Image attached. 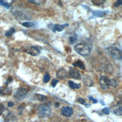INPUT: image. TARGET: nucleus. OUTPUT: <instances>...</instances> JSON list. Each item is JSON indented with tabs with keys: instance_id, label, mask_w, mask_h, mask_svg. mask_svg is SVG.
Here are the masks:
<instances>
[{
	"instance_id": "0eeeda50",
	"label": "nucleus",
	"mask_w": 122,
	"mask_h": 122,
	"mask_svg": "<svg viewBox=\"0 0 122 122\" xmlns=\"http://www.w3.org/2000/svg\"><path fill=\"white\" fill-rule=\"evenodd\" d=\"M5 122H15L16 121V116L11 112H8L6 116L4 117Z\"/></svg>"
},
{
	"instance_id": "1a4fd4ad",
	"label": "nucleus",
	"mask_w": 122,
	"mask_h": 122,
	"mask_svg": "<svg viewBox=\"0 0 122 122\" xmlns=\"http://www.w3.org/2000/svg\"><path fill=\"white\" fill-rule=\"evenodd\" d=\"M73 113L72 108L69 107V106H65L62 109V115L65 117H70Z\"/></svg>"
},
{
	"instance_id": "393cba45",
	"label": "nucleus",
	"mask_w": 122,
	"mask_h": 122,
	"mask_svg": "<svg viewBox=\"0 0 122 122\" xmlns=\"http://www.w3.org/2000/svg\"><path fill=\"white\" fill-rule=\"evenodd\" d=\"M5 111V106L2 103H0V115H1Z\"/></svg>"
},
{
	"instance_id": "c756f323",
	"label": "nucleus",
	"mask_w": 122,
	"mask_h": 122,
	"mask_svg": "<svg viewBox=\"0 0 122 122\" xmlns=\"http://www.w3.org/2000/svg\"><path fill=\"white\" fill-rule=\"evenodd\" d=\"M121 2H122V1H118V2H116V4L115 5V7H118V6H119L121 4Z\"/></svg>"
},
{
	"instance_id": "9b49d317",
	"label": "nucleus",
	"mask_w": 122,
	"mask_h": 122,
	"mask_svg": "<svg viewBox=\"0 0 122 122\" xmlns=\"http://www.w3.org/2000/svg\"><path fill=\"white\" fill-rule=\"evenodd\" d=\"M57 76L60 78V79H65L66 77H67V76H68V73H67V71L64 70V69H60L57 71Z\"/></svg>"
},
{
	"instance_id": "20e7f679",
	"label": "nucleus",
	"mask_w": 122,
	"mask_h": 122,
	"mask_svg": "<svg viewBox=\"0 0 122 122\" xmlns=\"http://www.w3.org/2000/svg\"><path fill=\"white\" fill-rule=\"evenodd\" d=\"M27 95V90L23 88H20L15 92L14 97L17 100H22L26 98Z\"/></svg>"
},
{
	"instance_id": "7c9ffc66",
	"label": "nucleus",
	"mask_w": 122,
	"mask_h": 122,
	"mask_svg": "<svg viewBox=\"0 0 122 122\" xmlns=\"http://www.w3.org/2000/svg\"><path fill=\"white\" fill-rule=\"evenodd\" d=\"M8 105L9 107H11V106H14V103H12V102H9V103H8Z\"/></svg>"
},
{
	"instance_id": "423d86ee",
	"label": "nucleus",
	"mask_w": 122,
	"mask_h": 122,
	"mask_svg": "<svg viewBox=\"0 0 122 122\" xmlns=\"http://www.w3.org/2000/svg\"><path fill=\"white\" fill-rule=\"evenodd\" d=\"M50 26H52V27H49V29H52L54 32H61L63 31V30L66 28V26H68L69 24H65V25H51L50 24L48 25Z\"/></svg>"
},
{
	"instance_id": "412c9836",
	"label": "nucleus",
	"mask_w": 122,
	"mask_h": 122,
	"mask_svg": "<svg viewBox=\"0 0 122 122\" xmlns=\"http://www.w3.org/2000/svg\"><path fill=\"white\" fill-rule=\"evenodd\" d=\"M0 5H1L5 6V7L7 8H9V7H10L9 3H8V2H6V1H2V0H0Z\"/></svg>"
},
{
	"instance_id": "dca6fc26",
	"label": "nucleus",
	"mask_w": 122,
	"mask_h": 122,
	"mask_svg": "<svg viewBox=\"0 0 122 122\" xmlns=\"http://www.w3.org/2000/svg\"><path fill=\"white\" fill-rule=\"evenodd\" d=\"M114 113L117 115H121V106L120 105L119 106V107H118V106H117L116 108L114 109Z\"/></svg>"
},
{
	"instance_id": "2eb2a0df",
	"label": "nucleus",
	"mask_w": 122,
	"mask_h": 122,
	"mask_svg": "<svg viewBox=\"0 0 122 122\" xmlns=\"http://www.w3.org/2000/svg\"><path fill=\"white\" fill-rule=\"evenodd\" d=\"M118 85V82L114 79H109V87H116V86Z\"/></svg>"
},
{
	"instance_id": "6e6552de",
	"label": "nucleus",
	"mask_w": 122,
	"mask_h": 122,
	"mask_svg": "<svg viewBox=\"0 0 122 122\" xmlns=\"http://www.w3.org/2000/svg\"><path fill=\"white\" fill-rule=\"evenodd\" d=\"M69 75L74 79H81V74L79 73V71L78 70L75 69V68H71L69 69Z\"/></svg>"
},
{
	"instance_id": "ddd939ff",
	"label": "nucleus",
	"mask_w": 122,
	"mask_h": 122,
	"mask_svg": "<svg viewBox=\"0 0 122 122\" xmlns=\"http://www.w3.org/2000/svg\"><path fill=\"white\" fill-rule=\"evenodd\" d=\"M11 94V90L7 87H2L0 88V94L5 95V94Z\"/></svg>"
},
{
	"instance_id": "aec40b11",
	"label": "nucleus",
	"mask_w": 122,
	"mask_h": 122,
	"mask_svg": "<svg viewBox=\"0 0 122 122\" xmlns=\"http://www.w3.org/2000/svg\"><path fill=\"white\" fill-rule=\"evenodd\" d=\"M92 2H94V5H102V4H103L105 2L104 0H93Z\"/></svg>"
},
{
	"instance_id": "f3484780",
	"label": "nucleus",
	"mask_w": 122,
	"mask_h": 122,
	"mask_svg": "<svg viewBox=\"0 0 122 122\" xmlns=\"http://www.w3.org/2000/svg\"><path fill=\"white\" fill-rule=\"evenodd\" d=\"M21 24L25 27H27V28H31L35 26L34 23H32V22H24V23H21Z\"/></svg>"
},
{
	"instance_id": "f03ea898",
	"label": "nucleus",
	"mask_w": 122,
	"mask_h": 122,
	"mask_svg": "<svg viewBox=\"0 0 122 122\" xmlns=\"http://www.w3.org/2000/svg\"><path fill=\"white\" fill-rule=\"evenodd\" d=\"M38 115L41 118H48L51 115V109L47 105H40L38 109Z\"/></svg>"
},
{
	"instance_id": "a211bd4d",
	"label": "nucleus",
	"mask_w": 122,
	"mask_h": 122,
	"mask_svg": "<svg viewBox=\"0 0 122 122\" xmlns=\"http://www.w3.org/2000/svg\"><path fill=\"white\" fill-rule=\"evenodd\" d=\"M14 32H15V29L14 28H11V29H10V30H8V31L6 33V37L11 36V35L13 34V33H14Z\"/></svg>"
},
{
	"instance_id": "c85d7f7f",
	"label": "nucleus",
	"mask_w": 122,
	"mask_h": 122,
	"mask_svg": "<svg viewBox=\"0 0 122 122\" xmlns=\"http://www.w3.org/2000/svg\"><path fill=\"white\" fill-rule=\"evenodd\" d=\"M89 98H90V100L92 101L94 103H97V100H96V99H94V98H93L92 97H89Z\"/></svg>"
},
{
	"instance_id": "cd10ccee",
	"label": "nucleus",
	"mask_w": 122,
	"mask_h": 122,
	"mask_svg": "<svg viewBox=\"0 0 122 122\" xmlns=\"http://www.w3.org/2000/svg\"><path fill=\"white\" fill-rule=\"evenodd\" d=\"M103 112L104 114L109 115V108H104V109H103Z\"/></svg>"
},
{
	"instance_id": "bb28decb",
	"label": "nucleus",
	"mask_w": 122,
	"mask_h": 122,
	"mask_svg": "<svg viewBox=\"0 0 122 122\" xmlns=\"http://www.w3.org/2000/svg\"><path fill=\"white\" fill-rule=\"evenodd\" d=\"M29 2L34 3V4H37V5H40L42 3V1H35V0H29Z\"/></svg>"
},
{
	"instance_id": "7ed1b4c3",
	"label": "nucleus",
	"mask_w": 122,
	"mask_h": 122,
	"mask_svg": "<svg viewBox=\"0 0 122 122\" xmlns=\"http://www.w3.org/2000/svg\"><path fill=\"white\" fill-rule=\"evenodd\" d=\"M107 51L113 59H115L116 60L121 59L122 55H121V49H118L117 47H109L107 49Z\"/></svg>"
},
{
	"instance_id": "f8f14e48",
	"label": "nucleus",
	"mask_w": 122,
	"mask_h": 122,
	"mask_svg": "<svg viewBox=\"0 0 122 122\" xmlns=\"http://www.w3.org/2000/svg\"><path fill=\"white\" fill-rule=\"evenodd\" d=\"M73 66L74 67H76V68H79L82 70L85 69V66H84V63L80 60H78V61H76V62H73Z\"/></svg>"
},
{
	"instance_id": "4468645a",
	"label": "nucleus",
	"mask_w": 122,
	"mask_h": 122,
	"mask_svg": "<svg viewBox=\"0 0 122 122\" xmlns=\"http://www.w3.org/2000/svg\"><path fill=\"white\" fill-rule=\"evenodd\" d=\"M69 87L73 89H78L81 87L80 84H76L74 82H72V81H69Z\"/></svg>"
},
{
	"instance_id": "b1692460",
	"label": "nucleus",
	"mask_w": 122,
	"mask_h": 122,
	"mask_svg": "<svg viewBox=\"0 0 122 122\" xmlns=\"http://www.w3.org/2000/svg\"><path fill=\"white\" fill-rule=\"evenodd\" d=\"M37 97H38V100H40V101H44L46 99V97L44 96V95H39V94H37Z\"/></svg>"
},
{
	"instance_id": "9d476101",
	"label": "nucleus",
	"mask_w": 122,
	"mask_h": 122,
	"mask_svg": "<svg viewBox=\"0 0 122 122\" xmlns=\"http://www.w3.org/2000/svg\"><path fill=\"white\" fill-rule=\"evenodd\" d=\"M29 54L33 55V56H36L40 53V49L37 47H30L27 51Z\"/></svg>"
},
{
	"instance_id": "4be33fe9",
	"label": "nucleus",
	"mask_w": 122,
	"mask_h": 122,
	"mask_svg": "<svg viewBox=\"0 0 122 122\" xmlns=\"http://www.w3.org/2000/svg\"><path fill=\"white\" fill-rule=\"evenodd\" d=\"M76 40H77V37H76L75 35H73V36L69 38V42L71 44H74L76 41Z\"/></svg>"
},
{
	"instance_id": "39448f33",
	"label": "nucleus",
	"mask_w": 122,
	"mask_h": 122,
	"mask_svg": "<svg viewBox=\"0 0 122 122\" xmlns=\"http://www.w3.org/2000/svg\"><path fill=\"white\" fill-rule=\"evenodd\" d=\"M109 79L107 77L103 76L100 79V85L101 88L103 89H106L109 88Z\"/></svg>"
},
{
	"instance_id": "6ab92c4d",
	"label": "nucleus",
	"mask_w": 122,
	"mask_h": 122,
	"mask_svg": "<svg viewBox=\"0 0 122 122\" xmlns=\"http://www.w3.org/2000/svg\"><path fill=\"white\" fill-rule=\"evenodd\" d=\"M50 76H49L48 73H46V74H45V75L44 76V78H43L44 83H48L49 81H50Z\"/></svg>"
},
{
	"instance_id": "a878e982",
	"label": "nucleus",
	"mask_w": 122,
	"mask_h": 122,
	"mask_svg": "<svg viewBox=\"0 0 122 122\" xmlns=\"http://www.w3.org/2000/svg\"><path fill=\"white\" fill-rule=\"evenodd\" d=\"M57 83H58V80L57 79H53L52 82H51V85L52 87H55L56 85H57Z\"/></svg>"
},
{
	"instance_id": "5701e85b",
	"label": "nucleus",
	"mask_w": 122,
	"mask_h": 122,
	"mask_svg": "<svg viewBox=\"0 0 122 122\" xmlns=\"http://www.w3.org/2000/svg\"><path fill=\"white\" fill-rule=\"evenodd\" d=\"M78 101L80 103H81V104H84V105H86V106H90V105L88 104H87L86 103V102H85V100H84V99H82V98H78Z\"/></svg>"
},
{
	"instance_id": "f257e3e1",
	"label": "nucleus",
	"mask_w": 122,
	"mask_h": 122,
	"mask_svg": "<svg viewBox=\"0 0 122 122\" xmlns=\"http://www.w3.org/2000/svg\"><path fill=\"white\" fill-rule=\"evenodd\" d=\"M75 52L82 56H88L91 53V48L86 44H78L74 47Z\"/></svg>"
}]
</instances>
